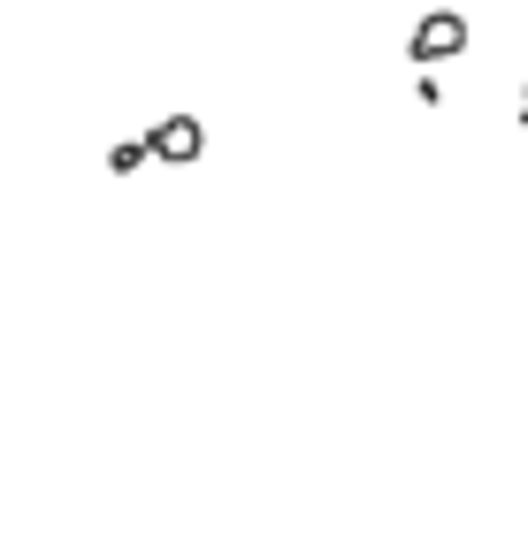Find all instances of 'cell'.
<instances>
[{
  "instance_id": "6da1fadb",
  "label": "cell",
  "mask_w": 528,
  "mask_h": 558,
  "mask_svg": "<svg viewBox=\"0 0 528 558\" xmlns=\"http://www.w3.org/2000/svg\"><path fill=\"white\" fill-rule=\"evenodd\" d=\"M467 47V24L459 16H429V24H413V62H452Z\"/></svg>"
},
{
  "instance_id": "7a4b0ae2",
  "label": "cell",
  "mask_w": 528,
  "mask_h": 558,
  "mask_svg": "<svg viewBox=\"0 0 528 558\" xmlns=\"http://www.w3.org/2000/svg\"><path fill=\"white\" fill-rule=\"evenodd\" d=\"M146 154H161V161H200V123H192V116H169V123H154Z\"/></svg>"
}]
</instances>
